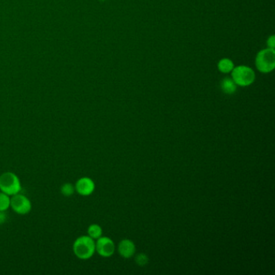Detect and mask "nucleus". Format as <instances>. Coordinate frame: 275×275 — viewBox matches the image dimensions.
Returning <instances> with one entry per match:
<instances>
[{
	"label": "nucleus",
	"mask_w": 275,
	"mask_h": 275,
	"mask_svg": "<svg viewBox=\"0 0 275 275\" xmlns=\"http://www.w3.org/2000/svg\"><path fill=\"white\" fill-rule=\"evenodd\" d=\"M73 252L78 259L92 258L95 253V242L89 236H81L73 244Z\"/></svg>",
	"instance_id": "1"
},
{
	"label": "nucleus",
	"mask_w": 275,
	"mask_h": 275,
	"mask_svg": "<svg viewBox=\"0 0 275 275\" xmlns=\"http://www.w3.org/2000/svg\"><path fill=\"white\" fill-rule=\"evenodd\" d=\"M254 63L260 73H271L275 68V50L266 48L260 50L257 54Z\"/></svg>",
	"instance_id": "2"
},
{
	"label": "nucleus",
	"mask_w": 275,
	"mask_h": 275,
	"mask_svg": "<svg viewBox=\"0 0 275 275\" xmlns=\"http://www.w3.org/2000/svg\"><path fill=\"white\" fill-rule=\"evenodd\" d=\"M230 74L238 87H249L256 80V73L254 69L245 65L235 66Z\"/></svg>",
	"instance_id": "3"
},
{
	"label": "nucleus",
	"mask_w": 275,
	"mask_h": 275,
	"mask_svg": "<svg viewBox=\"0 0 275 275\" xmlns=\"http://www.w3.org/2000/svg\"><path fill=\"white\" fill-rule=\"evenodd\" d=\"M21 190V182L15 173L4 172L0 175V191L12 196L20 193Z\"/></svg>",
	"instance_id": "4"
},
{
	"label": "nucleus",
	"mask_w": 275,
	"mask_h": 275,
	"mask_svg": "<svg viewBox=\"0 0 275 275\" xmlns=\"http://www.w3.org/2000/svg\"><path fill=\"white\" fill-rule=\"evenodd\" d=\"M10 207L17 214L24 216L31 212L33 205H32L30 200L27 197L26 195L18 193L17 195L11 196Z\"/></svg>",
	"instance_id": "5"
},
{
	"label": "nucleus",
	"mask_w": 275,
	"mask_h": 275,
	"mask_svg": "<svg viewBox=\"0 0 275 275\" xmlns=\"http://www.w3.org/2000/svg\"><path fill=\"white\" fill-rule=\"evenodd\" d=\"M95 252L103 257H110L115 253V244L107 237H101L95 242Z\"/></svg>",
	"instance_id": "6"
},
{
	"label": "nucleus",
	"mask_w": 275,
	"mask_h": 275,
	"mask_svg": "<svg viewBox=\"0 0 275 275\" xmlns=\"http://www.w3.org/2000/svg\"><path fill=\"white\" fill-rule=\"evenodd\" d=\"M75 192L82 196H89L92 195L95 189V184L91 178L83 177L78 179L74 184Z\"/></svg>",
	"instance_id": "7"
},
{
	"label": "nucleus",
	"mask_w": 275,
	"mask_h": 275,
	"mask_svg": "<svg viewBox=\"0 0 275 275\" xmlns=\"http://www.w3.org/2000/svg\"><path fill=\"white\" fill-rule=\"evenodd\" d=\"M118 251L120 256L125 258H130L134 255L136 246L134 243L130 240H123L118 245Z\"/></svg>",
	"instance_id": "8"
},
{
	"label": "nucleus",
	"mask_w": 275,
	"mask_h": 275,
	"mask_svg": "<svg viewBox=\"0 0 275 275\" xmlns=\"http://www.w3.org/2000/svg\"><path fill=\"white\" fill-rule=\"evenodd\" d=\"M220 89L226 94H233L238 90V86L231 77H225L220 82Z\"/></svg>",
	"instance_id": "9"
},
{
	"label": "nucleus",
	"mask_w": 275,
	"mask_h": 275,
	"mask_svg": "<svg viewBox=\"0 0 275 275\" xmlns=\"http://www.w3.org/2000/svg\"><path fill=\"white\" fill-rule=\"evenodd\" d=\"M234 67H235L234 62H233L232 59L228 58V57L221 58L220 60L218 61V63H217L218 71H219L221 73H223V74L231 73V72L233 71Z\"/></svg>",
	"instance_id": "10"
},
{
	"label": "nucleus",
	"mask_w": 275,
	"mask_h": 275,
	"mask_svg": "<svg viewBox=\"0 0 275 275\" xmlns=\"http://www.w3.org/2000/svg\"><path fill=\"white\" fill-rule=\"evenodd\" d=\"M87 234L90 238H92L93 240H97L103 236V229L99 224L93 223L88 227L87 229Z\"/></svg>",
	"instance_id": "11"
},
{
	"label": "nucleus",
	"mask_w": 275,
	"mask_h": 275,
	"mask_svg": "<svg viewBox=\"0 0 275 275\" xmlns=\"http://www.w3.org/2000/svg\"><path fill=\"white\" fill-rule=\"evenodd\" d=\"M11 204V196L0 191V211L6 212L10 208Z\"/></svg>",
	"instance_id": "12"
},
{
	"label": "nucleus",
	"mask_w": 275,
	"mask_h": 275,
	"mask_svg": "<svg viewBox=\"0 0 275 275\" xmlns=\"http://www.w3.org/2000/svg\"><path fill=\"white\" fill-rule=\"evenodd\" d=\"M61 195L65 196V197H71V195H73L75 193V187L73 184L71 183H66L61 186Z\"/></svg>",
	"instance_id": "13"
},
{
	"label": "nucleus",
	"mask_w": 275,
	"mask_h": 275,
	"mask_svg": "<svg viewBox=\"0 0 275 275\" xmlns=\"http://www.w3.org/2000/svg\"><path fill=\"white\" fill-rule=\"evenodd\" d=\"M136 262L138 266H146L148 262V257L146 254H140L136 257Z\"/></svg>",
	"instance_id": "14"
},
{
	"label": "nucleus",
	"mask_w": 275,
	"mask_h": 275,
	"mask_svg": "<svg viewBox=\"0 0 275 275\" xmlns=\"http://www.w3.org/2000/svg\"><path fill=\"white\" fill-rule=\"evenodd\" d=\"M266 45H267V48H270V49H274V50H275V35H271V37H269L268 39L266 40Z\"/></svg>",
	"instance_id": "15"
},
{
	"label": "nucleus",
	"mask_w": 275,
	"mask_h": 275,
	"mask_svg": "<svg viewBox=\"0 0 275 275\" xmlns=\"http://www.w3.org/2000/svg\"><path fill=\"white\" fill-rule=\"evenodd\" d=\"M7 216L6 214V212H2L0 211V225H2L3 223L7 221Z\"/></svg>",
	"instance_id": "16"
},
{
	"label": "nucleus",
	"mask_w": 275,
	"mask_h": 275,
	"mask_svg": "<svg viewBox=\"0 0 275 275\" xmlns=\"http://www.w3.org/2000/svg\"><path fill=\"white\" fill-rule=\"evenodd\" d=\"M99 1H106V0H99Z\"/></svg>",
	"instance_id": "17"
}]
</instances>
